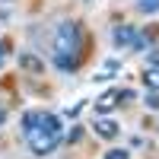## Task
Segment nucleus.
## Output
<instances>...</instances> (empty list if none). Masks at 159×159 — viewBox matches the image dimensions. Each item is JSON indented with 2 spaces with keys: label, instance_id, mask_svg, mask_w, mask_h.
<instances>
[{
  "label": "nucleus",
  "instance_id": "nucleus-10",
  "mask_svg": "<svg viewBox=\"0 0 159 159\" xmlns=\"http://www.w3.org/2000/svg\"><path fill=\"white\" fill-rule=\"evenodd\" d=\"M147 105H150V108H159V96H156V89L147 92Z\"/></svg>",
  "mask_w": 159,
  "mask_h": 159
},
{
  "label": "nucleus",
  "instance_id": "nucleus-3",
  "mask_svg": "<svg viewBox=\"0 0 159 159\" xmlns=\"http://www.w3.org/2000/svg\"><path fill=\"white\" fill-rule=\"evenodd\" d=\"M111 38H115V45L118 48H130V45H134V38H137V29H134V25H115V32H111Z\"/></svg>",
  "mask_w": 159,
  "mask_h": 159
},
{
  "label": "nucleus",
  "instance_id": "nucleus-9",
  "mask_svg": "<svg viewBox=\"0 0 159 159\" xmlns=\"http://www.w3.org/2000/svg\"><path fill=\"white\" fill-rule=\"evenodd\" d=\"M143 80H147V86H150V89H159V67H150Z\"/></svg>",
  "mask_w": 159,
  "mask_h": 159
},
{
  "label": "nucleus",
  "instance_id": "nucleus-4",
  "mask_svg": "<svg viewBox=\"0 0 159 159\" xmlns=\"http://www.w3.org/2000/svg\"><path fill=\"white\" fill-rule=\"evenodd\" d=\"M19 67H22V70H29V73H42V70H45V64L38 61L35 54H29V51H25V54H19Z\"/></svg>",
  "mask_w": 159,
  "mask_h": 159
},
{
  "label": "nucleus",
  "instance_id": "nucleus-14",
  "mask_svg": "<svg viewBox=\"0 0 159 159\" xmlns=\"http://www.w3.org/2000/svg\"><path fill=\"white\" fill-rule=\"evenodd\" d=\"M3 121H7V111H3V108H0V124H3Z\"/></svg>",
  "mask_w": 159,
  "mask_h": 159
},
{
  "label": "nucleus",
  "instance_id": "nucleus-12",
  "mask_svg": "<svg viewBox=\"0 0 159 159\" xmlns=\"http://www.w3.org/2000/svg\"><path fill=\"white\" fill-rule=\"evenodd\" d=\"M147 61H150V67H159V51H153V54H150Z\"/></svg>",
  "mask_w": 159,
  "mask_h": 159
},
{
  "label": "nucleus",
  "instance_id": "nucleus-2",
  "mask_svg": "<svg viewBox=\"0 0 159 159\" xmlns=\"http://www.w3.org/2000/svg\"><path fill=\"white\" fill-rule=\"evenodd\" d=\"M80 45H83V35H80L76 22H61L54 32V67L57 70H76L80 64Z\"/></svg>",
  "mask_w": 159,
  "mask_h": 159
},
{
  "label": "nucleus",
  "instance_id": "nucleus-13",
  "mask_svg": "<svg viewBox=\"0 0 159 159\" xmlns=\"http://www.w3.org/2000/svg\"><path fill=\"white\" fill-rule=\"evenodd\" d=\"M7 48H10L7 42H0V64H3V61H7Z\"/></svg>",
  "mask_w": 159,
  "mask_h": 159
},
{
  "label": "nucleus",
  "instance_id": "nucleus-8",
  "mask_svg": "<svg viewBox=\"0 0 159 159\" xmlns=\"http://www.w3.org/2000/svg\"><path fill=\"white\" fill-rule=\"evenodd\" d=\"M150 42H153V32H143V35H137V38H134V45H130V48L147 51V48H150Z\"/></svg>",
  "mask_w": 159,
  "mask_h": 159
},
{
  "label": "nucleus",
  "instance_id": "nucleus-7",
  "mask_svg": "<svg viewBox=\"0 0 159 159\" xmlns=\"http://www.w3.org/2000/svg\"><path fill=\"white\" fill-rule=\"evenodd\" d=\"M137 10L143 13V16H153V13L159 10V0H137Z\"/></svg>",
  "mask_w": 159,
  "mask_h": 159
},
{
  "label": "nucleus",
  "instance_id": "nucleus-1",
  "mask_svg": "<svg viewBox=\"0 0 159 159\" xmlns=\"http://www.w3.org/2000/svg\"><path fill=\"white\" fill-rule=\"evenodd\" d=\"M22 134H25V143H29V150L35 156H48L61 143L64 127H61V118L51 111H25L22 115Z\"/></svg>",
  "mask_w": 159,
  "mask_h": 159
},
{
  "label": "nucleus",
  "instance_id": "nucleus-6",
  "mask_svg": "<svg viewBox=\"0 0 159 159\" xmlns=\"http://www.w3.org/2000/svg\"><path fill=\"white\" fill-rule=\"evenodd\" d=\"M115 105H118V89H111V92H105V96L96 102V108L99 111H108V108H115Z\"/></svg>",
  "mask_w": 159,
  "mask_h": 159
},
{
  "label": "nucleus",
  "instance_id": "nucleus-5",
  "mask_svg": "<svg viewBox=\"0 0 159 159\" xmlns=\"http://www.w3.org/2000/svg\"><path fill=\"white\" fill-rule=\"evenodd\" d=\"M96 134L105 137V140H111V137H118V124L108 121V118H99V121H96Z\"/></svg>",
  "mask_w": 159,
  "mask_h": 159
},
{
  "label": "nucleus",
  "instance_id": "nucleus-11",
  "mask_svg": "<svg viewBox=\"0 0 159 159\" xmlns=\"http://www.w3.org/2000/svg\"><path fill=\"white\" fill-rule=\"evenodd\" d=\"M105 159H127V150H111V153H105Z\"/></svg>",
  "mask_w": 159,
  "mask_h": 159
}]
</instances>
